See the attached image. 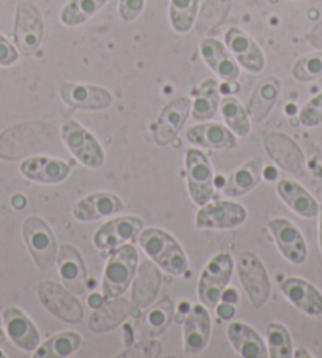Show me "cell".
Listing matches in <instances>:
<instances>
[{
    "label": "cell",
    "instance_id": "6da1fadb",
    "mask_svg": "<svg viewBox=\"0 0 322 358\" xmlns=\"http://www.w3.org/2000/svg\"><path fill=\"white\" fill-rule=\"evenodd\" d=\"M139 245L150 261L169 275L182 276L188 270V257L177 240L161 229H147L139 234Z\"/></svg>",
    "mask_w": 322,
    "mask_h": 358
},
{
    "label": "cell",
    "instance_id": "7a4b0ae2",
    "mask_svg": "<svg viewBox=\"0 0 322 358\" xmlns=\"http://www.w3.org/2000/svg\"><path fill=\"white\" fill-rule=\"evenodd\" d=\"M139 255L133 245H122L114 250L113 256L109 257L104 267L103 275V299L104 301L119 299L125 294L127 289L132 284L138 268Z\"/></svg>",
    "mask_w": 322,
    "mask_h": 358
},
{
    "label": "cell",
    "instance_id": "3957f363",
    "mask_svg": "<svg viewBox=\"0 0 322 358\" xmlns=\"http://www.w3.org/2000/svg\"><path fill=\"white\" fill-rule=\"evenodd\" d=\"M234 261L229 252H218L207 262L197 282V297L201 303L212 310L220 303L223 292L231 282Z\"/></svg>",
    "mask_w": 322,
    "mask_h": 358
},
{
    "label": "cell",
    "instance_id": "277c9868",
    "mask_svg": "<svg viewBox=\"0 0 322 358\" xmlns=\"http://www.w3.org/2000/svg\"><path fill=\"white\" fill-rule=\"evenodd\" d=\"M60 138L78 162L89 169H100L104 164V150L100 142L76 120H68L60 129Z\"/></svg>",
    "mask_w": 322,
    "mask_h": 358
},
{
    "label": "cell",
    "instance_id": "5b68a950",
    "mask_svg": "<svg viewBox=\"0 0 322 358\" xmlns=\"http://www.w3.org/2000/svg\"><path fill=\"white\" fill-rule=\"evenodd\" d=\"M22 236L36 267L41 271L51 270L59 252L57 240L51 227L40 217H29L22 224Z\"/></svg>",
    "mask_w": 322,
    "mask_h": 358
},
{
    "label": "cell",
    "instance_id": "8992f818",
    "mask_svg": "<svg viewBox=\"0 0 322 358\" xmlns=\"http://www.w3.org/2000/svg\"><path fill=\"white\" fill-rule=\"evenodd\" d=\"M45 22L40 10L30 2H20L16 8L13 36L18 51L22 55H34L43 41Z\"/></svg>",
    "mask_w": 322,
    "mask_h": 358
},
{
    "label": "cell",
    "instance_id": "52a82bcc",
    "mask_svg": "<svg viewBox=\"0 0 322 358\" xmlns=\"http://www.w3.org/2000/svg\"><path fill=\"white\" fill-rule=\"evenodd\" d=\"M38 300L48 313L62 322L79 324L84 319V308L71 291L52 281H43L38 286Z\"/></svg>",
    "mask_w": 322,
    "mask_h": 358
},
{
    "label": "cell",
    "instance_id": "ba28073f",
    "mask_svg": "<svg viewBox=\"0 0 322 358\" xmlns=\"http://www.w3.org/2000/svg\"><path fill=\"white\" fill-rule=\"evenodd\" d=\"M185 169H187V185L191 201L200 207L206 206L212 201L215 193L212 164L201 150L190 149L185 155Z\"/></svg>",
    "mask_w": 322,
    "mask_h": 358
},
{
    "label": "cell",
    "instance_id": "9c48e42d",
    "mask_svg": "<svg viewBox=\"0 0 322 358\" xmlns=\"http://www.w3.org/2000/svg\"><path fill=\"white\" fill-rule=\"evenodd\" d=\"M237 268L241 286L253 306L262 308L267 303L270 295V280L261 259L253 252H244L239 257Z\"/></svg>",
    "mask_w": 322,
    "mask_h": 358
},
{
    "label": "cell",
    "instance_id": "30bf717a",
    "mask_svg": "<svg viewBox=\"0 0 322 358\" xmlns=\"http://www.w3.org/2000/svg\"><path fill=\"white\" fill-rule=\"evenodd\" d=\"M246 221V208L237 202L216 201L202 206L196 213V226L200 229L227 231L235 229Z\"/></svg>",
    "mask_w": 322,
    "mask_h": 358
},
{
    "label": "cell",
    "instance_id": "8fae6325",
    "mask_svg": "<svg viewBox=\"0 0 322 358\" xmlns=\"http://www.w3.org/2000/svg\"><path fill=\"white\" fill-rule=\"evenodd\" d=\"M60 96L66 106L76 110H104L113 106L114 96L109 90L100 85L64 83Z\"/></svg>",
    "mask_w": 322,
    "mask_h": 358
},
{
    "label": "cell",
    "instance_id": "7c38bea8",
    "mask_svg": "<svg viewBox=\"0 0 322 358\" xmlns=\"http://www.w3.org/2000/svg\"><path fill=\"white\" fill-rule=\"evenodd\" d=\"M144 229V221L136 217H122L104 223L94 234V245L100 251H113L128 242H134Z\"/></svg>",
    "mask_w": 322,
    "mask_h": 358
},
{
    "label": "cell",
    "instance_id": "4fadbf2b",
    "mask_svg": "<svg viewBox=\"0 0 322 358\" xmlns=\"http://www.w3.org/2000/svg\"><path fill=\"white\" fill-rule=\"evenodd\" d=\"M191 104L193 101L187 96H178L166 104L153 129V138L158 145H169L177 138L191 113Z\"/></svg>",
    "mask_w": 322,
    "mask_h": 358
},
{
    "label": "cell",
    "instance_id": "5bb4252c",
    "mask_svg": "<svg viewBox=\"0 0 322 358\" xmlns=\"http://www.w3.org/2000/svg\"><path fill=\"white\" fill-rule=\"evenodd\" d=\"M210 331H212V319L209 308L201 305L191 306L183 322V350L187 355H200L207 348Z\"/></svg>",
    "mask_w": 322,
    "mask_h": 358
},
{
    "label": "cell",
    "instance_id": "9a60e30c",
    "mask_svg": "<svg viewBox=\"0 0 322 358\" xmlns=\"http://www.w3.org/2000/svg\"><path fill=\"white\" fill-rule=\"evenodd\" d=\"M269 229L272 231L278 250H280L284 259L290 264L300 265L307 261L308 248L302 232L297 229L294 223L284 218H275L269 221Z\"/></svg>",
    "mask_w": 322,
    "mask_h": 358
},
{
    "label": "cell",
    "instance_id": "2e32d148",
    "mask_svg": "<svg viewBox=\"0 0 322 358\" xmlns=\"http://www.w3.org/2000/svg\"><path fill=\"white\" fill-rule=\"evenodd\" d=\"M226 46L234 59L250 73H261L265 68V55L258 43L241 29L229 27L225 36Z\"/></svg>",
    "mask_w": 322,
    "mask_h": 358
},
{
    "label": "cell",
    "instance_id": "e0dca14e",
    "mask_svg": "<svg viewBox=\"0 0 322 358\" xmlns=\"http://www.w3.org/2000/svg\"><path fill=\"white\" fill-rule=\"evenodd\" d=\"M267 155L284 171L295 176L305 174V157L295 142L283 133H270L264 141Z\"/></svg>",
    "mask_w": 322,
    "mask_h": 358
},
{
    "label": "cell",
    "instance_id": "ac0fdd59",
    "mask_svg": "<svg viewBox=\"0 0 322 358\" xmlns=\"http://www.w3.org/2000/svg\"><path fill=\"white\" fill-rule=\"evenodd\" d=\"M59 276L62 284L74 295H83L88 289V268L83 256L71 245H62L57 252Z\"/></svg>",
    "mask_w": 322,
    "mask_h": 358
},
{
    "label": "cell",
    "instance_id": "d6986e66",
    "mask_svg": "<svg viewBox=\"0 0 322 358\" xmlns=\"http://www.w3.org/2000/svg\"><path fill=\"white\" fill-rule=\"evenodd\" d=\"M123 210H125V203L117 194L94 193L76 202L71 213L80 223H90V221L113 217V215L120 213Z\"/></svg>",
    "mask_w": 322,
    "mask_h": 358
},
{
    "label": "cell",
    "instance_id": "ffe728a7",
    "mask_svg": "<svg viewBox=\"0 0 322 358\" xmlns=\"http://www.w3.org/2000/svg\"><path fill=\"white\" fill-rule=\"evenodd\" d=\"M5 333L16 348L34 352L40 345V333L32 320L18 308H7L4 313Z\"/></svg>",
    "mask_w": 322,
    "mask_h": 358
},
{
    "label": "cell",
    "instance_id": "44dd1931",
    "mask_svg": "<svg viewBox=\"0 0 322 358\" xmlns=\"http://www.w3.org/2000/svg\"><path fill=\"white\" fill-rule=\"evenodd\" d=\"M21 174L35 183H60L70 176V164L57 158L32 157L22 162L20 166Z\"/></svg>",
    "mask_w": 322,
    "mask_h": 358
},
{
    "label": "cell",
    "instance_id": "7402d4cb",
    "mask_svg": "<svg viewBox=\"0 0 322 358\" xmlns=\"http://www.w3.org/2000/svg\"><path fill=\"white\" fill-rule=\"evenodd\" d=\"M187 139L195 147L210 150H234L237 147L235 134L220 123H202L191 127L187 131Z\"/></svg>",
    "mask_w": 322,
    "mask_h": 358
},
{
    "label": "cell",
    "instance_id": "603a6c76",
    "mask_svg": "<svg viewBox=\"0 0 322 358\" xmlns=\"http://www.w3.org/2000/svg\"><path fill=\"white\" fill-rule=\"evenodd\" d=\"M281 292L297 310L308 316H321L322 314V294L312 282L300 278H288L281 282Z\"/></svg>",
    "mask_w": 322,
    "mask_h": 358
},
{
    "label": "cell",
    "instance_id": "cb8c5ba5",
    "mask_svg": "<svg viewBox=\"0 0 322 358\" xmlns=\"http://www.w3.org/2000/svg\"><path fill=\"white\" fill-rule=\"evenodd\" d=\"M201 55L207 66L225 83H235L240 76L237 62L227 52L221 41L206 38L201 43Z\"/></svg>",
    "mask_w": 322,
    "mask_h": 358
},
{
    "label": "cell",
    "instance_id": "d4e9b609",
    "mask_svg": "<svg viewBox=\"0 0 322 358\" xmlns=\"http://www.w3.org/2000/svg\"><path fill=\"white\" fill-rule=\"evenodd\" d=\"M227 339L234 350L244 358H265L269 350L262 338L244 322H232L227 327Z\"/></svg>",
    "mask_w": 322,
    "mask_h": 358
},
{
    "label": "cell",
    "instance_id": "484cf974",
    "mask_svg": "<svg viewBox=\"0 0 322 358\" xmlns=\"http://www.w3.org/2000/svg\"><path fill=\"white\" fill-rule=\"evenodd\" d=\"M278 196L281 201L293 210L294 213L300 215L302 218H314L319 213V206L314 197L308 191L294 180L283 178L276 187Z\"/></svg>",
    "mask_w": 322,
    "mask_h": 358
},
{
    "label": "cell",
    "instance_id": "4316f807",
    "mask_svg": "<svg viewBox=\"0 0 322 358\" xmlns=\"http://www.w3.org/2000/svg\"><path fill=\"white\" fill-rule=\"evenodd\" d=\"M132 313V305L123 299H114L97 308L89 319V329L94 333H106L119 327Z\"/></svg>",
    "mask_w": 322,
    "mask_h": 358
},
{
    "label": "cell",
    "instance_id": "83f0119b",
    "mask_svg": "<svg viewBox=\"0 0 322 358\" xmlns=\"http://www.w3.org/2000/svg\"><path fill=\"white\" fill-rule=\"evenodd\" d=\"M262 178V163L259 159L241 166L226 178L223 191L227 197H239L255 189Z\"/></svg>",
    "mask_w": 322,
    "mask_h": 358
},
{
    "label": "cell",
    "instance_id": "f1b7e54d",
    "mask_svg": "<svg viewBox=\"0 0 322 358\" xmlns=\"http://www.w3.org/2000/svg\"><path fill=\"white\" fill-rule=\"evenodd\" d=\"M160 271L150 262H144L133 286V306L146 308L157 297L160 289Z\"/></svg>",
    "mask_w": 322,
    "mask_h": 358
},
{
    "label": "cell",
    "instance_id": "f546056e",
    "mask_svg": "<svg viewBox=\"0 0 322 358\" xmlns=\"http://www.w3.org/2000/svg\"><path fill=\"white\" fill-rule=\"evenodd\" d=\"M80 344H83V338L76 331H62L59 335H54L49 338L46 343L35 349L34 357L35 358H65L71 357L76 352Z\"/></svg>",
    "mask_w": 322,
    "mask_h": 358
},
{
    "label": "cell",
    "instance_id": "4dcf8cb0",
    "mask_svg": "<svg viewBox=\"0 0 322 358\" xmlns=\"http://www.w3.org/2000/svg\"><path fill=\"white\" fill-rule=\"evenodd\" d=\"M109 0H70L60 11L59 20L65 27H79L92 20Z\"/></svg>",
    "mask_w": 322,
    "mask_h": 358
},
{
    "label": "cell",
    "instance_id": "1f68e13d",
    "mask_svg": "<svg viewBox=\"0 0 322 358\" xmlns=\"http://www.w3.org/2000/svg\"><path fill=\"white\" fill-rule=\"evenodd\" d=\"M220 106V89L215 79H209L200 89V94L191 104V114L196 122H206L215 117Z\"/></svg>",
    "mask_w": 322,
    "mask_h": 358
},
{
    "label": "cell",
    "instance_id": "d6a6232c",
    "mask_svg": "<svg viewBox=\"0 0 322 358\" xmlns=\"http://www.w3.org/2000/svg\"><path fill=\"white\" fill-rule=\"evenodd\" d=\"M220 109L221 115L225 119L227 128L235 136H240V138H246L251 131V123L250 117L246 114V110L241 106V103L234 96H225L220 101Z\"/></svg>",
    "mask_w": 322,
    "mask_h": 358
},
{
    "label": "cell",
    "instance_id": "836d02e7",
    "mask_svg": "<svg viewBox=\"0 0 322 358\" xmlns=\"http://www.w3.org/2000/svg\"><path fill=\"white\" fill-rule=\"evenodd\" d=\"M200 13V0H169L171 27L177 34H187Z\"/></svg>",
    "mask_w": 322,
    "mask_h": 358
},
{
    "label": "cell",
    "instance_id": "e575fe53",
    "mask_svg": "<svg viewBox=\"0 0 322 358\" xmlns=\"http://www.w3.org/2000/svg\"><path fill=\"white\" fill-rule=\"evenodd\" d=\"M278 94H280V83L278 81H265L258 87L250 101V114L255 122H261L274 108L276 103Z\"/></svg>",
    "mask_w": 322,
    "mask_h": 358
},
{
    "label": "cell",
    "instance_id": "d590c367",
    "mask_svg": "<svg viewBox=\"0 0 322 358\" xmlns=\"http://www.w3.org/2000/svg\"><path fill=\"white\" fill-rule=\"evenodd\" d=\"M269 344V357L272 358H289L294 355L293 352V339L288 329L278 322H272L265 330Z\"/></svg>",
    "mask_w": 322,
    "mask_h": 358
},
{
    "label": "cell",
    "instance_id": "8d00e7d4",
    "mask_svg": "<svg viewBox=\"0 0 322 358\" xmlns=\"http://www.w3.org/2000/svg\"><path fill=\"white\" fill-rule=\"evenodd\" d=\"M174 317V303L169 299L161 300L146 314V325L150 336H160L171 325Z\"/></svg>",
    "mask_w": 322,
    "mask_h": 358
},
{
    "label": "cell",
    "instance_id": "74e56055",
    "mask_svg": "<svg viewBox=\"0 0 322 358\" xmlns=\"http://www.w3.org/2000/svg\"><path fill=\"white\" fill-rule=\"evenodd\" d=\"M293 76L299 83H309L322 78V52L309 54L295 62Z\"/></svg>",
    "mask_w": 322,
    "mask_h": 358
},
{
    "label": "cell",
    "instance_id": "f35d334b",
    "mask_svg": "<svg viewBox=\"0 0 322 358\" xmlns=\"http://www.w3.org/2000/svg\"><path fill=\"white\" fill-rule=\"evenodd\" d=\"M163 354V344L157 339H147L122 352L119 358H157Z\"/></svg>",
    "mask_w": 322,
    "mask_h": 358
},
{
    "label": "cell",
    "instance_id": "ab89813d",
    "mask_svg": "<svg viewBox=\"0 0 322 358\" xmlns=\"http://www.w3.org/2000/svg\"><path fill=\"white\" fill-rule=\"evenodd\" d=\"M299 119H300V123L303 127L313 128V127L321 125L322 123V94L312 98V100H309L305 106L302 108Z\"/></svg>",
    "mask_w": 322,
    "mask_h": 358
},
{
    "label": "cell",
    "instance_id": "60d3db41",
    "mask_svg": "<svg viewBox=\"0 0 322 358\" xmlns=\"http://www.w3.org/2000/svg\"><path fill=\"white\" fill-rule=\"evenodd\" d=\"M146 7V0H119V16L123 22L138 20Z\"/></svg>",
    "mask_w": 322,
    "mask_h": 358
},
{
    "label": "cell",
    "instance_id": "b9f144b4",
    "mask_svg": "<svg viewBox=\"0 0 322 358\" xmlns=\"http://www.w3.org/2000/svg\"><path fill=\"white\" fill-rule=\"evenodd\" d=\"M20 59L18 49L11 43L0 35V66H11Z\"/></svg>",
    "mask_w": 322,
    "mask_h": 358
},
{
    "label": "cell",
    "instance_id": "7bdbcfd3",
    "mask_svg": "<svg viewBox=\"0 0 322 358\" xmlns=\"http://www.w3.org/2000/svg\"><path fill=\"white\" fill-rule=\"evenodd\" d=\"M216 308V314L218 317L223 320H231L235 314V308L232 303H227V301H223V303H218L215 306Z\"/></svg>",
    "mask_w": 322,
    "mask_h": 358
},
{
    "label": "cell",
    "instance_id": "ee69618b",
    "mask_svg": "<svg viewBox=\"0 0 322 358\" xmlns=\"http://www.w3.org/2000/svg\"><path fill=\"white\" fill-rule=\"evenodd\" d=\"M307 40L313 48L322 49V21L307 35Z\"/></svg>",
    "mask_w": 322,
    "mask_h": 358
},
{
    "label": "cell",
    "instance_id": "f6af8a7d",
    "mask_svg": "<svg viewBox=\"0 0 322 358\" xmlns=\"http://www.w3.org/2000/svg\"><path fill=\"white\" fill-rule=\"evenodd\" d=\"M239 292L235 291V289H227L226 287V291L223 292V295H221V300L223 301H227V303H232V305H235V303H239Z\"/></svg>",
    "mask_w": 322,
    "mask_h": 358
},
{
    "label": "cell",
    "instance_id": "bcb514c9",
    "mask_svg": "<svg viewBox=\"0 0 322 358\" xmlns=\"http://www.w3.org/2000/svg\"><path fill=\"white\" fill-rule=\"evenodd\" d=\"M11 206H13V208H16V210L26 208L27 197L24 194H15L13 197H11Z\"/></svg>",
    "mask_w": 322,
    "mask_h": 358
},
{
    "label": "cell",
    "instance_id": "7dc6e473",
    "mask_svg": "<svg viewBox=\"0 0 322 358\" xmlns=\"http://www.w3.org/2000/svg\"><path fill=\"white\" fill-rule=\"evenodd\" d=\"M103 303H104V299L100 297V295L94 294V295H90V297H89V305L94 308V310H97V308H100Z\"/></svg>",
    "mask_w": 322,
    "mask_h": 358
},
{
    "label": "cell",
    "instance_id": "c3c4849f",
    "mask_svg": "<svg viewBox=\"0 0 322 358\" xmlns=\"http://www.w3.org/2000/svg\"><path fill=\"white\" fill-rule=\"evenodd\" d=\"M5 339H7V333H5V329L2 325V317H0V344H4Z\"/></svg>",
    "mask_w": 322,
    "mask_h": 358
},
{
    "label": "cell",
    "instance_id": "681fc988",
    "mask_svg": "<svg viewBox=\"0 0 322 358\" xmlns=\"http://www.w3.org/2000/svg\"><path fill=\"white\" fill-rule=\"evenodd\" d=\"M265 172H267V176H262V177L267 178V180H272V178L276 177V171H274L272 168H267L265 169Z\"/></svg>",
    "mask_w": 322,
    "mask_h": 358
},
{
    "label": "cell",
    "instance_id": "f907efd6",
    "mask_svg": "<svg viewBox=\"0 0 322 358\" xmlns=\"http://www.w3.org/2000/svg\"><path fill=\"white\" fill-rule=\"evenodd\" d=\"M321 212V220H319V245H321V250H322V208H319Z\"/></svg>",
    "mask_w": 322,
    "mask_h": 358
},
{
    "label": "cell",
    "instance_id": "816d5d0a",
    "mask_svg": "<svg viewBox=\"0 0 322 358\" xmlns=\"http://www.w3.org/2000/svg\"><path fill=\"white\" fill-rule=\"evenodd\" d=\"M307 349H299V352H295V357H312V354L305 352Z\"/></svg>",
    "mask_w": 322,
    "mask_h": 358
},
{
    "label": "cell",
    "instance_id": "f5cc1de1",
    "mask_svg": "<svg viewBox=\"0 0 322 358\" xmlns=\"http://www.w3.org/2000/svg\"><path fill=\"white\" fill-rule=\"evenodd\" d=\"M2 357H5V355H4V352H2V350H0V358H2Z\"/></svg>",
    "mask_w": 322,
    "mask_h": 358
}]
</instances>
